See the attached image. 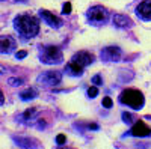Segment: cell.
I'll return each instance as SVG.
<instances>
[{
    "mask_svg": "<svg viewBox=\"0 0 151 149\" xmlns=\"http://www.w3.org/2000/svg\"><path fill=\"white\" fill-rule=\"evenodd\" d=\"M40 60L45 65H58L64 60L60 48L56 45H44L40 51Z\"/></svg>",
    "mask_w": 151,
    "mask_h": 149,
    "instance_id": "obj_2",
    "label": "cell"
},
{
    "mask_svg": "<svg viewBox=\"0 0 151 149\" xmlns=\"http://www.w3.org/2000/svg\"><path fill=\"white\" fill-rule=\"evenodd\" d=\"M122 120H124L125 123H132V122H133V116H132L130 113H125V111H124V113H122Z\"/></svg>",
    "mask_w": 151,
    "mask_h": 149,
    "instance_id": "obj_19",
    "label": "cell"
},
{
    "mask_svg": "<svg viewBox=\"0 0 151 149\" xmlns=\"http://www.w3.org/2000/svg\"><path fill=\"white\" fill-rule=\"evenodd\" d=\"M130 134H132V135H134V137H147V135H150V134H151V130L145 125V123H144L142 120H137V122L134 123V125L132 127Z\"/></svg>",
    "mask_w": 151,
    "mask_h": 149,
    "instance_id": "obj_11",
    "label": "cell"
},
{
    "mask_svg": "<svg viewBox=\"0 0 151 149\" xmlns=\"http://www.w3.org/2000/svg\"><path fill=\"white\" fill-rule=\"evenodd\" d=\"M86 17L89 20V23H92L94 26H100V24H104L109 20V12L106 8L97 5V6H92L86 12Z\"/></svg>",
    "mask_w": 151,
    "mask_h": 149,
    "instance_id": "obj_4",
    "label": "cell"
},
{
    "mask_svg": "<svg viewBox=\"0 0 151 149\" xmlns=\"http://www.w3.org/2000/svg\"><path fill=\"white\" fill-rule=\"evenodd\" d=\"M26 56H27V51H24V50H21V51H17V53H15V57H17V59H24Z\"/></svg>",
    "mask_w": 151,
    "mask_h": 149,
    "instance_id": "obj_24",
    "label": "cell"
},
{
    "mask_svg": "<svg viewBox=\"0 0 151 149\" xmlns=\"http://www.w3.org/2000/svg\"><path fill=\"white\" fill-rule=\"evenodd\" d=\"M98 95V89H97V86H91L89 89H88V96L89 98H95Z\"/></svg>",
    "mask_w": 151,
    "mask_h": 149,
    "instance_id": "obj_18",
    "label": "cell"
},
{
    "mask_svg": "<svg viewBox=\"0 0 151 149\" xmlns=\"http://www.w3.org/2000/svg\"><path fill=\"white\" fill-rule=\"evenodd\" d=\"M65 142H67V137L64 134H59L58 137H56V143L59 145V146H62V145H65Z\"/></svg>",
    "mask_w": 151,
    "mask_h": 149,
    "instance_id": "obj_20",
    "label": "cell"
},
{
    "mask_svg": "<svg viewBox=\"0 0 151 149\" xmlns=\"http://www.w3.org/2000/svg\"><path fill=\"white\" fill-rule=\"evenodd\" d=\"M15 47H17V42L12 36L6 35V36L0 38V51H2V54H11Z\"/></svg>",
    "mask_w": 151,
    "mask_h": 149,
    "instance_id": "obj_10",
    "label": "cell"
},
{
    "mask_svg": "<svg viewBox=\"0 0 151 149\" xmlns=\"http://www.w3.org/2000/svg\"><path fill=\"white\" fill-rule=\"evenodd\" d=\"M119 101L125 106H129L132 108H136L139 110L144 107V103H145V98L142 95V92L136 91V89H125L124 92H121L119 95Z\"/></svg>",
    "mask_w": 151,
    "mask_h": 149,
    "instance_id": "obj_3",
    "label": "cell"
},
{
    "mask_svg": "<svg viewBox=\"0 0 151 149\" xmlns=\"http://www.w3.org/2000/svg\"><path fill=\"white\" fill-rule=\"evenodd\" d=\"M83 69L85 68H82L77 63H74V62H70V63H67V66H65V72L71 77H80L83 74Z\"/></svg>",
    "mask_w": 151,
    "mask_h": 149,
    "instance_id": "obj_13",
    "label": "cell"
},
{
    "mask_svg": "<svg viewBox=\"0 0 151 149\" xmlns=\"http://www.w3.org/2000/svg\"><path fill=\"white\" fill-rule=\"evenodd\" d=\"M8 83H9L11 86H14V88H17V86H21V84H23V80H21V78H15V77H11V78L8 80Z\"/></svg>",
    "mask_w": 151,
    "mask_h": 149,
    "instance_id": "obj_17",
    "label": "cell"
},
{
    "mask_svg": "<svg viewBox=\"0 0 151 149\" xmlns=\"http://www.w3.org/2000/svg\"><path fill=\"white\" fill-rule=\"evenodd\" d=\"M35 113H36V108H35V107H33V108H27V110L23 113V119H32V118L35 116Z\"/></svg>",
    "mask_w": 151,
    "mask_h": 149,
    "instance_id": "obj_16",
    "label": "cell"
},
{
    "mask_svg": "<svg viewBox=\"0 0 151 149\" xmlns=\"http://www.w3.org/2000/svg\"><path fill=\"white\" fill-rule=\"evenodd\" d=\"M14 140L24 149H36L38 148V142L29 137H14Z\"/></svg>",
    "mask_w": 151,
    "mask_h": 149,
    "instance_id": "obj_14",
    "label": "cell"
},
{
    "mask_svg": "<svg viewBox=\"0 0 151 149\" xmlns=\"http://www.w3.org/2000/svg\"><path fill=\"white\" fill-rule=\"evenodd\" d=\"M17 2H26V0H17Z\"/></svg>",
    "mask_w": 151,
    "mask_h": 149,
    "instance_id": "obj_28",
    "label": "cell"
},
{
    "mask_svg": "<svg viewBox=\"0 0 151 149\" xmlns=\"http://www.w3.org/2000/svg\"><path fill=\"white\" fill-rule=\"evenodd\" d=\"M88 128H89V130H98V125H97V123H89Z\"/></svg>",
    "mask_w": 151,
    "mask_h": 149,
    "instance_id": "obj_25",
    "label": "cell"
},
{
    "mask_svg": "<svg viewBox=\"0 0 151 149\" xmlns=\"http://www.w3.org/2000/svg\"><path fill=\"white\" fill-rule=\"evenodd\" d=\"M38 96V92L35 91V89H26V91H23L21 93H20V98L23 99V101H30V99H33V98H36Z\"/></svg>",
    "mask_w": 151,
    "mask_h": 149,
    "instance_id": "obj_15",
    "label": "cell"
},
{
    "mask_svg": "<svg viewBox=\"0 0 151 149\" xmlns=\"http://www.w3.org/2000/svg\"><path fill=\"white\" fill-rule=\"evenodd\" d=\"M112 104H113V103H112V99H110L109 96H104V98H103V107L110 108V107H112Z\"/></svg>",
    "mask_w": 151,
    "mask_h": 149,
    "instance_id": "obj_22",
    "label": "cell"
},
{
    "mask_svg": "<svg viewBox=\"0 0 151 149\" xmlns=\"http://www.w3.org/2000/svg\"><path fill=\"white\" fill-rule=\"evenodd\" d=\"M92 84H95V86H98V84H103V78H101V76H94L92 77Z\"/></svg>",
    "mask_w": 151,
    "mask_h": 149,
    "instance_id": "obj_21",
    "label": "cell"
},
{
    "mask_svg": "<svg viewBox=\"0 0 151 149\" xmlns=\"http://www.w3.org/2000/svg\"><path fill=\"white\" fill-rule=\"evenodd\" d=\"M136 15L144 21H151V0H144L136 8Z\"/></svg>",
    "mask_w": 151,
    "mask_h": 149,
    "instance_id": "obj_8",
    "label": "cell"
},
{
    "mask_svg": "<svg viewBox=\"0 0 151 149\" xmlns=\"http://www.w3.org/2000/svg\"><path fill=\"white\" fill-rule=\"evenodd\" d=\"M14 29L24 39H32L40 33V21L33 15L21 14L14 18Z\"/></svg>",
    "mask_w": 151,
    "mask_h": 149,
    "instance_id": "obj_1",
    "label": "cell"
},
{
    "mask_svg": "<svg viewBox=\"0 0 151 149\" xmlns=\"http://www.w3.org/2000/svg\"><path fill=\"white\" fill-rule=\"evenodd\" d=\"M0 103L5 104V98H3V93H0Z\"/></svg>",
    "mask_w": 151,
    "mask_h": 149,
    "instance_id": "obj_26",
    "label": "cell"
},
{
    "mask_svg": "<svg viewBox=\"0 0 151 149\" xmlns=\"http://www.w3.org/2000/svg\"><path fill=\"white\" fill-rule=\"evenodd\" d=\"M100 57H101V60L104 62H119L121 57H122V51L119 47H106L101 50V53H100Z\"/></svg>",
    "mask_w": 151,
    "mask_h": 149,
    "instance_id": "obj_6",
    "label": "cell"
},
{
    "mask_svg": "<svg viewBox=\"0 0 151 149\" xmlns=\"http://www.w3.org/2000/svg\"><path fill=\"white\" fill-rule=\"evenodd\" d=\"M113 24L119 29H130L133 26L132 20L127 17V15H122V14H116L113 15Z\"/></svg>",
    "mask_w": 151,
    "mask_h": 149,
    "instance_id": "obj_12",
    "label": "cell"
},
{
    "mask_svg": "<svg viewBox=\"0 0 151 149\" xmlns=\"http://www.w3.org/2000/svg\"><path fill=\"white\" fill-rule=\"evenodd\" d=\"M71 62L80 65L82 68H86L88 65H91L92 62H94V54H91L89 51H79V53H76L73 56Z\"/></svg>",
    "mask_w": 151,
    "mask_h": 149,
    "instance_id": "obj_7",
    "label": "cell"
},
{
    "mask_svg": "<svg viewBox=\"0 0 151 149\" xmlns=\"http://www.w3.org/2000/svg\"><path fill=\"white\" fill-rule=\"evenodd\" d=\"M70 12H71V3L67 2V3L64 5V8H62V14H64V15H68Z\"/></svg>",
    "mask_w": 151,
    "mask_h": 149,
    "instance_id": "obj_23",
    "label": "cell"
},
{
    "mask_svg": "<svg viewBox=\"0 0 151 149\" xmlns=\"http://www.w3.org/2000/svg\"><path fill=\"white\" fill-rule=\"evenodd\" d=\"M40 15H41V18L48 24L50 27H55V29H59L60 26H62V20L59 18V17H56L55 14H52V12H48V11H45V9H41L40 11Z\"/></svg>",
    "mask_w": 151,
    "mask_h": 149,
    "instance_id": "obj_9",
    "label": "cell"
},
{
    "mask_svg": "<svg viewBox=\"0 0 151 149\" xmlns=\"http://www.w3.org/2000/svg\"><path fill=\"white\" fill-rule=\"evenodd\" d=\"M38 84L41 86H47V88H53V86H58L62 81V74L58 71H45L42 74H40L36 78Z\"/></svg>",
    "mask_w": 151,
    "mask_h": 149,
    "instance_id": "obj_5",
    "label": "cell"
},
{
    "mask_svg": "<svg viewBox=\"0 0 151 149\" xmlns=\"http://www.w3.org/2000/svg\"><path fill=\"white\" fill-rule=\"evenodd\" d=\"M58 149H70V148H65V146H59Z\"/></svg>",
    "mask_w": 151,
    "mask_h": 149,
    "instance_id": "obj_27",
    "label": "cell"
}]
</instances>
